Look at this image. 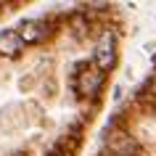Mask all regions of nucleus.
I'll list each match as a JSON object with an SVG mask.
<instances>
[{"label": "nucleus", "instance_id": "1", "mask_svg": "<svg viewBox=\"0 0 156 156\" xmlns=\"http://www.w3.org/2000/svg\"><path fill=\"white\" fill-rule=\"evenodd\" d=\"M103 87V72H101L98 66H82L80 74H77V80H74V90L77 95H82V98H95Z\"/></svg>", "mask_w": 156, "mask_h": 156}, {"label": "nucleus", "instance_id": "2", "mask_svg": "<svg viewBox=\"0 0 156 156\" xmlns=\"http://www.w3.org/2000/svg\"><path fill=\"white\" fill-rule=\"evenodd\" d=\"M95 64H98L101 72H106V69H111V66L116 64V37L111 29H106V32L98 37V45H95Z\"/></svg>", "mask_w": 156, "mask_h": 156}, {"label": "nucleus", "instance_id": "3", "mask_svg": "<svg viewBox=\"0 0 156 156\" xmlns=\"http://www.w3.org/2000/svg\"><path fill=\"white\" fill-rule=\"evenodd\" d=\"M24 48V40H21V34L13 32V29H5V32H0V56L5 58H16Z\"/></svg>", "mask_w": 156, "mask_h": 156}, {"label": "nucleus", "instance_id": "4", "mask_svg": "<svg viewBox=\"0 0 156 156\" xmlns=\"http://www.w3.org/2000/svg\"><path fill=\"white\" fill-rule=\"evenodd\" d=\"M19 34H21V40L24 42H40L48 37V24L45 21H40V19H32V21H24L21 24V29H19Z\"/></svg>", "mask_w": 156, "mask_h": 156}, {"label": "nucleus", "instance_id": "5", "mask_svg": "<svg viewBox=\"0 0 156 156\" xmlns=\"http://www.w3.org/2000/svg\"><path fill=\"white\" fill-rule=\"evenodd\" d=\"M108 151L116 156H132L135 154V140L130 138V135H124V132H116V135H111V140H108Z\"/></svg>", "mask_w": 156, "mask_h": 156}, {"label": "nucleus", "instance_id": "6", "mask_svg": "<svg viewBox=\"0 0 156 156\" xmlns=\"http://www.w3.org/2000/svg\"><path fill=\"white\" fill-rule=\"evenodd\" d=\"M53 156H64V154H61V151H56V154H53Z\"/></svg>", "mask_w": 156, "mask_h": 156}, {"label": "nucleus", "instance_id": "7", "mask_svg": "<svg viewBox=\"0 0 156 156\" xmlns=\"http://www.w3.org/2000/svg\"><path fill=\"white\" fill-rule=\"evenodd\" d=\"M154 98H156V82H154Z\"/></svg>", "mask_w": 156, "mask_h": 156}]
</instances>
